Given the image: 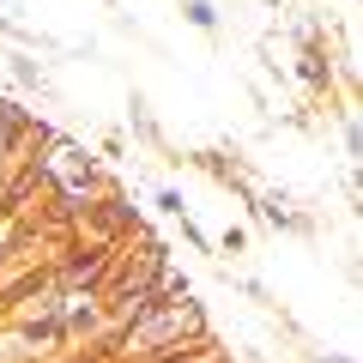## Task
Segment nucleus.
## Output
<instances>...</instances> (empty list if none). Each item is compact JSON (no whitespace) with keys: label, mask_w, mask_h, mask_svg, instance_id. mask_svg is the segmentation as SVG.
Instances as JSON below:
<instances>
[{"label":"nucleus","mask_w":363,"mask_h":363,"mask_svg":"<svg viewBox=\"0 0 363 363\" xmlns=\"http://www.w3.org/2000/svg\"><path fill=\"white\" fill-rule=\"evenodd\" d=\"M188 18H194L200 30H212V6H206V0H188Z\"/></svg>","instance_id":"obj_1"}]
</instances>
